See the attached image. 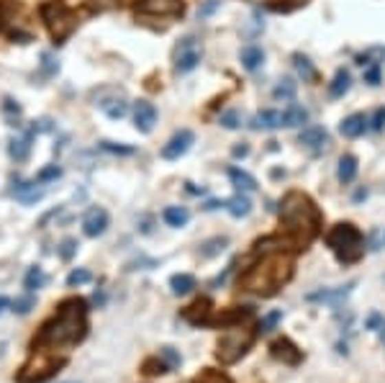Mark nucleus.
Masks as SVG:
<instances>
[{
    "instance_id": "obj_1",
    "label": "nucleus",
    "mask_w": 385,
    "mask_h": 383,
    "mask_svg": "<svg viewBox=\"0 0 385 383\" xmlns=\"http://www.w3.org/2000/svg\"><path fill=\"white\" fill-rule=\"evenodd\" d=\"M87 332V304L82 298H69L57 309V314L41 327L36 337L38 347H69Z\"/></svg>"
},
{
    "instance_id": "obj_2",
    "label": "nucleus",
    "mask_w": 385,
    "mask_h": 383,
    "mask_svg": "<svg viewBox=\"0 0 385 383\" xmlns=\"http://www.w3.org/2000/svg\"><path fill=\"white\" fill-rule=\"evenodd\" d=\"M290 278V260L283 255L267 257L265 263L254 267L247 278H244V285L247 291H254L260 296H272L278 294V288Z\"/></svg>"
},
{
    "instance_id": "obj_3",
    "label": "nucleus",
    "mask_w": 385,
    "mask_h": 383,
    "mask_svg": "<svg viewBox=\"0 0 385 383\" xmlns=\"http://www.w3.org/2000/svg\"><path fill=\"white\" fill-rule=\"evenodd\" d=\"M283 219H285V224H288L290 232H296L298 239L303 245L311 242V237L316 234V224H318V217L314 206H311V201L303 196H298V206H293V198H285V206H283Z\"/></svg>"
},
{
    "instance_id": "obj_4",
    "label": "nucleus",
    "mask_w": 385,
    "mask_h": 383,
    "mask_svg": "<svg viewBox=\"0 0 385 383\" xmlns=\"http://www.w3.org/2000/svg\"><path fill=\"white\" fill-rule=\"evenodd\" d=\"M327 242L331 247V252L339 257V263H357L362 252H365V242H362V234H360V229L352 224H337L331 232L327 234Z\"/></svg>"
},
{
    "instance_id": "obj_5",
    "label": "nucleus",
    "mask_w": 385,
    "mask_h": 383,
    "mask_svg": "<svg viewBox=\"0 0 385 383\" xmlns=\"http://www.w3.org/2000/svg\"><path fill=\"white\" fill-rule=\"evenodd\" d=\"M252 340H254V332L252 329H241V327H229L226 332L221 334L219 340V360L226 365L236 363L241 355L250 350Z\"/></svg>"
},
{
    "instance_id": "obj_6",
    "label": "nucleus",
    "mask_w": 385,
    "mask_h": 383,
    "mask_svg": "<svg viewBox=\"0 0 385 383\" xmlns=\"http://www.w3.org/2000/svg\"><path fill=\"white\" fill-rule=\"evenodd\" d=\"M201 57L203 52L201 47L195 44V39H183L180 44H177V50H175V69L177 72H190V69H195L198 65H201Z\"/></svg>"
},
{
    "instance_id": "obj_7",
    "label": "nucleus",
    "mask_w": 385,
    "mask_h": 383,
    "mask_svg": "<svg viewBox=\"0 0 385 383\" xmlns=\"http://www.w3.org/2000/svg\"><path fill=\"white\" fill-rule=\"evenodd\" d=\"M192 142H195V134H192L190 129H180V131H175L173 139L167 142L162 147V157L164 160H180L192 147Z\"/></svg>"
},
{
    "instance_id": "obj_8",
    "label": "nucleus",
    "mask_w": 385,
    "mask_h": 383,
    "mask_svg": "<svg viewBox=\"0 0 385 383\" xmlns=\"http://www.w3.org/2000/svg\"><path fill=\"white\" fill-rule=\"evenodd\" d=\"M136 10L152 13V16H177V13H183V3L180 0H142Z\"/></svg>"
},
{
    "instance_id": "obj_9",
    "label": "nucleus",
    "mask_w": 385,
    "mask_h": 383,
    "mask_svg": "<svg viewBox=\"0 0 385 383\" xmlns=\"http://www.w3.org/2000/svg\"><path fill=\"white\" fill-rule=\"evenodd\" d=\"M134 124L142 134H149L157 124V109H154L149 100H139L134 103Z\"/></svg>"
},
{
    "instance_id": "obj_10",
    "label": "nucleus",
    "mask_w": 385,
    "mask_h": 383,
    "mask_svg": "<svg viewBox=\"0 0 385 383\" xmlns=\"http://www.w3.org/2000/svg\"><path fill=\"white\" fill-rule=\"evenodd\" d=\"M108 229V214L106 208H90L85 214V219H82V232H85V237H100L103 232Z\"/></svg>"
},
{
    "instance_id": "obj_11",
    "label": "nucleus",
    "mask_w": 385,
    "mask_h": 383,
    "mask_svg": "<svg viewBox=\"0 0 385 383\" xmlns=\"http://www.w3.org/2000/svg\"><path fill=\"white\" fill-rule=\"evenodd\" d=\"M298 142L303 147L318 152V149H324L329 144V131L324 127H306L298 134Z\"/></svg>"
},
{
    "instance_id": "obj_12",
    "label": "nucleus",
    "mask_w": 385,
    "mask_h": 383,
    "mask_svg": "<svg viewBox=\"0 0 385 383\" xmlns=\"http://www.w3.org/2000/svg\"><path fill=\"white\" fill-rule=\"evenodd\" d=\"M283 127V111H275V109H265L260 111L254 121H252V129H265V131H272V129H280Z\"/></svg>"
},
{
    "instance_id": "obj_13",
    "label": "nucleus",
    "mask_w": 385,
    "mask_h": 383,
    "mask_svg": "<svg viewBox=\"0 0 385 383\" xmlns=\"http://www.w3.org/2000/svg\"><path fill=\"white\" fill-rule=\"evenodd\" d=\"M367 129V118L362 113H352V116H346L342 124H339V131L349 139H357L360 134H365Z\"/></svg>"
},
{
    "instance_id": "obj_14",
    "label": "nucleus",
    "mask_w": 385,
    "mask_h": 383,
    "mask_svg": "<svg viewBox=\"0 0 385 383\" xmlns=\"http://www.w3.org/2000/svg\"><path fill=\"white\" fill-rule=\"evenodd\" d=\"M349 88H352V75L344 67L337 69V75H334L331 85H329V96L331 98H344L346 93H349Z\"/></svg>"
},
{
    "instance_id": "obj_15",
    "label": "nucleus",
    "mask_w": 385,
    "mask_h": 383,
    "mask_svg": "<svg viewBox=\"0 0 385 383\" xmlns=\"http://www.w3.org/2000/svg\"><path fill=\"white\" fill-rule=\"evenodd\" d=\"M164 224L167 226H173V229H180V226H185L188 221H190V211L185 206H167L164 208Z\"/></svg>"
},
{
    "instance_id": "obj_16",
    "label": "nucleus",
    "mask_w": 385,
    "mask_h": 383,
    "mask_svg": "<svg viewBox=\"0 0 385 383\" xmlns=\"http://www.w3.org/2000/svg\"><path fill=\"white\" fill-rule=\"evenodd\" d=\"M308 121V111L303 106H288L283 111V127L285 129H298Z\"/></svg>"
},
{
    "instance_id": "obj_17",
    "label": "nucleus",
    "mask_w": 385,
    "mask_h": 383,
    "mask_svg": "<svg viewBox=\"0 0 385 383\" xmlns=\"http://www.w3.org/2000/svg\"><path fill=\"white\" fill-rule=\"evenodd\" d=\"M262 62H265V52H262L260 47L250 44V47H244V50H241V65H244V69L254 72V69L262 67Z\"/></svg>"
},
{
    "instance_id": "obj_18",
    "label": "nucleus",
    "mask_w": 385,
    "mask_h": 383,
    "mask_svg": "<svg viewBox=\"0 0 385 383\" xmlns=\"http://www.w3.org/2000/svg\"><path fill=\"white\" fill-rule=\"evenodd\" d=\"M337 177L342 180V183H352L357 177V157L355 155H342V160H339V167H337Z\"/></svg>"
},
{
    "instance_id": "obj_19",
    "label": "nucleus",
    "mask_w": 385,
    "mask_h": 383,
    "mask_svg": "<svg viewBox=\"0 0 385 383\" xmlns=\"http://www.w3.org/2000/svg\"><path fill=\"white\" fill-rule=\"evenodd\" d=\"M170 288H173L175 296H188L195 288V278L188 273H177L170 278Z\"/></svg>"
},
{
    "instance_id": "obj_20",
    "label": "nucleus",
    "mask_w": 385,
    "mask_h": 383,
    "mask_svg": "<svg viewBox=\"0 0 385 383\" xmlns=\"http://www.w3.org/2000/svg\"><path fill=\"white\" fill-rule=\"evenodd\" d=\"M226 208H229V214L234 219H241V217H250V211H252V201L247 196H234L226 201Z\"/></svg>"
},
{
    "instance_id": "obj_21",
    "label": "nucleus",
    "mask_w": 385,
    "mask_h": 383,
    "mask_svg": "<svg viewBox=\"0 0 385 383\" xmlns=\"http://www.w3.org/2000/svg\"><path fill=\"white\" fill-rule=\"evenodd\" d=\"M229 177L239 190H257V180H254L250 173L239 170V167H229Z\"/></svg>"
},
{
    "instance_id": "obj_22",
    "label": "nucleus",
    "mask_w": 385,
    "mask_h": 383,
    "mask_svg": "<svg viewBox=\"0 0 385 383\" xmlns=\"http://www.w3.org/2000/svg\"><path fill=\"white\" fill-rule=\"evenodd\" d=\"M98 106L103 109V113H106L108 118H124L126 113H129V103H126L124 98L103 100V103H98Z\"/></svg>"
},
{
    "instance_id": "obj_23",
    "label": "nucleus",
    "mask_w": 385,
    "mask_h": 383,
    "mask_svg": "<svg viewBox=\"0 0 385 383\" xmlns=\"http://www.w3.org/2000/svg\"><path fill=\"white\" fill-rule=\"evenodd\" d=\"M352 285L355 283L344 285V288H339V291H318V294H311L308 298H311V301H329V304H339V301H344L346 296H349Z\"/></svg>"
},
{
    "instance_id": "obj_24",
    "label": "nucleus",
    "mask_w": 385,
    "mask_h": 383,
    "mask_svg": "<svg viewBox=\"0 0 385 383\" xmlns=\"http://www.w3.org/2000/svg\"><path fill=\"white\" fill-rule=\"evenodd\" d=\"M44 283H47V275H44V270H41V267H31L29 273H26V278H23V288H26L29 294L38 291V288H41Z\"/></svg>"
},
{
    "instance_id": "obj_25",
    "label": "nucleus",
    "mask_w": 385,
    "mask_h": 383,
    "mask_svg": "<svg viewBox=\"0 0 385 383\" xmlns=\"http://www.w3.org/2000/svg\"><path fill=\"white\" fill-rule=\"evenodd\" d=\"M29 155H31V142H29V139H13V142H10V157L16 160V162L29 160Z\"/></svg>"
},
{
    "instance_id": "obj_26",
    "label": "nucleus",
    "mask_w": 385,
    "mask_h": 383,
    "mask_svg": "<svg viewBox=\"0 0 385 383\" xmlns=\"http://www.w3.org/2000/svg\"><path fill=\"white\" fill-rule=\"evenodd\" d=\"M272 96L278 100H293L296 98V83L293 80H283L278 88L272 90Z\"/></svg>"
},
{
    "instance_id": "obj_27",
    "label": "nucleus",
    "mask_w": 385,
    "mask_h": 383,
    "mask_svg": "<svg viewBox=\"0 0 385 383\" xmlns=\"http://www.w3.org/2000/svg\"><path fill=\"white\" fill-rule=\"evenodd\" d=\"M223 247H226V237H216L211 242H206L201 247V255L203 257H216L219 252H223Z\"/></svg>"
},
{
    "instance_id": "obj_28",
    "label": "nucleus",
    "mask_w": 385,
    "mask_h": 383,
    "mask_svg": "<svg viewBox=\"0 0 385 383\" xmlns=\"http://www.w3.org/2000/svg\"><path fill=\"white\" fill-rule=\"evenodd\" d=\"M293 62H296V69H298L300 75H303V80H314V78H316V69L311 67L308 57H303V54H296V57H293Z\"/></svg>"
},
{
    "instance_id": "obj_29",
    "label": "nucleus",
    "mask_w": 385,
    "mask_h": 383,
    "mask_svg": "<svg viewBox=\"0 0 385 383\" xmlns=\"http://www.w3.org/2000/svg\"><path fill=\"white\" fill-rule=\"evenodd\" d=\"M34 304H36V301H34V296L16 298V301H13V311H16V314H29L31 309H34Z\"/></svg>"
},
{
    "instance_id": "obj_30",
    "label": "nucleus",
    "mask_w": 385,
    "mask_h": 383,
    "mask_svg": "<svg viewBox=\"0 0 385 383\" xmlns=\"http://www.w3.org/2000/svg\"><path fill=\"white\" fill-rule=\"evenodd\" d=\"M100 149L111 152V155H134V147H124V144H116V142H100Z\"/></svg>"
},
{
    "instance_id": "obj_31",
    "label": "nucleus",
    "mask_w": 385,
    "mask_h": 383,
    "mask_svg": "<svg viewBox=\"0 0 385 383\" xmlns=\"http://www.w3.org/2000/svg\"><path fill=\"white\" fill-rule=\"evenodd\" d=\"M221 127L223 129H239L241 127L239 111H226V113H221Z\"/></svg>"
},
{
    "instance_id": "obj_32",
    "label": "nucleus",
    "mask_w": 385,
    "mask_h": 383,
    "mask_svg": "<svg viewBox=\"0 0 385 383\" xmlns=\"http://www.w3.org/2000/svg\"><path fill=\"white\" fill-rule=\"evenodd\" d=\"M85 283H90V273H87V270H72V273L67 275L69 288H75V285H85Z\"/></svg>"
},
{
    "instance_id": "obj_33",
    "label": "nucleus",
    "mask_w": 385,
    "mask_h": 383,
    "mask_svg": "<svg viewBox=\"0 0 385 383\" xmlns=\"http://www.w3.org/2000/svg\"><path fill=\"white\" fill-rule=\"evenodd\" d=\"M59 175H62V167H57V165L44 167V170L36 175V183H49V180H57Z\"/></svg>"
},
{
    "instance_id": "obj_34",
    "label": "nucleus",
    "mask_w": 385,
    "mask_h": 383,
    "mask_svg": "<svg viewBox=\"0 0 385 383\" xmlns=\"http://www.w3.org/2000/svg\"><path fill=\"white\" fill-rule=\"evenodd\" d=\"M221 8V0H206L201 8H198V19H208L213 10Z\"/></svg>"
},
{
    "instance_id": "obj_35",
    "label": "nucleus",
    "mask_w": 385,
    "mask_h": 383,
    "mask_svg": "<svg viewBox=\"0 0 385 383\" xmlns=\"http://www.w3.org/2000/svg\"><path fill=\"white\" fill-rule=\"evenodd\" d=\"M77 252V242L75 239H65L62 242V250H59V255H62V260H69V257Z\"/></svg>"
},
{
    "instance_id": "obj_36",
    "label": "nucleus",
    "mask_w": 385,
    "mask_h": 383,
    "mask_svg": "<svg viewBox=\"0 0 385 383\" xmlns=\"http://www.w3.org/2000/svg\"><path fill=\"white\" fill-rule=\"evenodd\" d=\"M280 316H283L280 311H272V314L265 316V319H262V325H260L262 332H270V329H272V327H275V325L280 322Z\"/></svg>"
},
{
    "instance_id": "obj_37",
    "label": "nucleus",
    "mask_w": 385,
    "mask_h": 383,
    "mask_svg": "<svg viewBox=\"0 0 385 383\" xmlns=\"http://www.w3.org/2000/svg\"><path fill=\"white\" fill-rule=\"evenodd\" d=\"M385 127V109H377L375 113H373V121H370V129L373 131H380V129Z\"/></svg>"
},
{
    "instance_id": "obj_38",
    "label": "nucleus",
    "mask_w": 385,
    "mask_h": 383,
    "mask_svg": "<svg viewBox=\"0 0 385 383\" xmlns=\"http://www.w3.org/2000/svg\"><path fill=\"white\" fill-rule=\"evenodd\" d=\"M367 329H375V332H383L385 329V319L380 314H370L367 319Z\"/></svg>"
},
{
    "instance_id": "obj_39",
    "label": "nucleus",
    "mask_w": 385,
    "mask_h": 383,
    "mask_svg": "<svg viewBox=\"0 0 385 383\" xmlns=\"http://www.w3.org/2000/svg\"><path fill=\"white\" fill-rule=\"evenodd\" d=\"M365 80L370 85H380V69H377V65H370V69L365 72Z\"/></svg>"
},
{
    "instance_id": "obj_40",
    "label": "nucleus",
    "mask_w": 385,
    "mask_h": 383,
    "mask_svg": "<svg viewBox=\"0 0 385 383\" xmlns=\"http://www.w3.org/2000/svg\"><path fill=\"white\" fill-rule=\"evenodd\" d=\"M162 358L167 360V363H170V368H175V365H180V355L175 353L173 347H164V350H162Z\"/></svg>"
},
{
    "instance_id": "obj_41",
    "label": "nucleus",
    "mask_w": 385,
    "mask_h": 383,
    "mask_svg": "<svg viewBox=\"0 0 385 383\" xmlns=\"http://www.w3.org/2000/svg\"><path fill=\"white\" fill-rule=\"evenodd\" d=\"M203 383H229L223 375H216V373H208L206 378H203Z\"/></svg>"
},
{
    "instance_id": "obj_42",
    "label": "nucleus",
    "mask_w": 385,
    "mask_h": 383,
    "mask_svg": "<svg viewBox=\"0 0 385 383\" xmlns=\"http://www.w3.org/2000/svg\"><path fill=\"white\" fill-rule=\"evenodd\" d=\"M250 155V147L247 144H241V147H234V157H247Z\"/></svg>"
},
{
    "instance_id": "obj_43",
    "label": "nucleus",
    "mask_w": 385,
    "mask_h": 383,
    "mask_svg": "<svg viewBox=\"0 0 385 383\" xmlns=\"http://www.w3.org/2000/svg\"><path fill=\"white\" fill-rule=\"evenodd\" d=\"M10 306V301L8 298H6V296H0V314H3V311H6V309H8Z\"/></svg>"
},
{
    "instance_id": "obj_44",
    "label": "nucleus",
    "mask_w": 385,
    "mask_h": 383,
    "mask_svg": "<svg viewBox=\"0 0 385 383\" xmlns=\"http://www.w3.org/2000/svg\"><path fill=\"white\" fill-rule=\"evenodd\" d=\"M367 196V190H357V196H355V201H362V198Z\"/></svg>"
},
{
    "instance_id": "obj_45",
    "label": "nucleus",
    "mask_w": 385,
    "mask_h": 383,
    "mask_svg": "<svg viewBox=\"0 0 385 383\" xmlns=\"http://www.w3.org/2000/svg\"><path fill=\"white\" fill-rule=\"evenodd\" d=\"M383 245H385V234H383Z\"/></svg>"
}]
</instances>
